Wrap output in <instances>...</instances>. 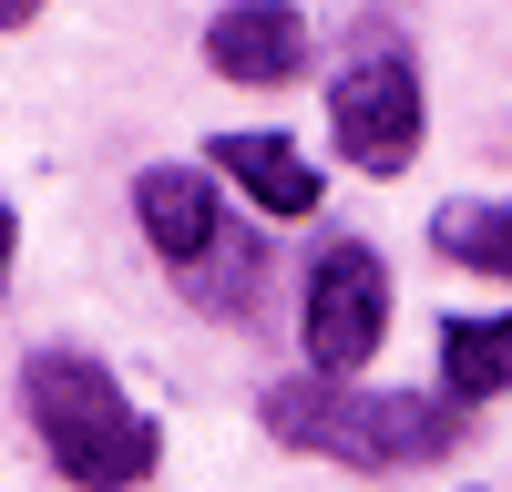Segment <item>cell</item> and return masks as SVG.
<instances>
[{
	"label": "cell",
	"instance_id": "1",
	"mask_svg": "<svg viewBox=\"0 0 512 492\" xmlns=\"http://www.w3.org/2000/svg\"><path fill=\"white\" fill-rule=\"evenodd\" d=\"M267 441L308 451V462H349V472H431L461 451V400H431V390H359V380H277L256 400Z\"/></svg>",
	"mask_w": 512,
	"mask_h": 492
},
{
	"label": "cell",
	"instance_id": "2",
	"mask_svg": "<svg viewBox=\"0 0 512 492\" xmlns=\"http://www.w3.org/2000/svg\"><path fill=\"white\" fill-rule=\"evenodd\" d=\"M21 421L72 492H144L164 462V431L144 421V400L93 349H31L21 359Z\"/></svg>",
	"mask_w": 512,
	"mask_h": 492
},
{
	"label": "cell",
	"instance_id": "3",
	"mask_svg": "<svg viewBox=\"0 0 512 492\" xmlns=\"http://www.w3.org/2000/svg\"><path fill=\"white\" fill-rule=\"evenodd\" d=\"M134 226L154 236L164 277H175V298L246 328L256 308H267V236L226 216L216 175H195V164H144L134 175Z\"/></svg>",
	"mask_w": 512,
	"mask_h": 492
},
{
	"label": "cell",
	"instance_id": "4",
	"mask_svg": "<svg viewBox=\"0 0 512 492\" xmlns=\"http://www.w3.org/2000/svg\"><path fill=\"white\" fill-rule=\"evenodd\" d=\"M420 134H431V103H420V62L390 21H369L328 72V144L349 154V175L390 185L420 164Z\"/></svg>",
	"mask_w": 512,
	"mask_h": 492
},
{
	"label": "cell",
	"instance_id": "5",
	"mask_svg": "<svg viewBox=\"0 0 512 492\" xmlns=\"http://www.w3.org/2000/svg\"><path fill=\"white\" fill-rule=\"evenodd\" d=\"M297 339H308L318 380H359L390 339V267L369 236H328L308 257V298H297Z\"/></svg>",
	"mask_w": 512,
	"mask_h": 492
},
{
	"label": "cell",
	"instance_id": "6",
	"mask_svg": "<svg viewBox=\"0 0 512 492\" xmlns=\"http://www.w3.org/2000/svg\"><path fill=\"white\" fill-rule=\"evenodd\" d=\"M205 72L246 82V93H277V82L308 72V11L297 0H226L205 21Z\"/></svg>",
	"mask_w": 512,
	"mask_h": 492
},
{
	"label": "cell",
	"instance_id": "7",
	"mask_svg": "<svg viewBox=\"0 0 512 492\" xmlns=\"http://www.w3.org/2000/svg\"><path fill=\"white\" fill-rule=\"evenodd\" d=\"M205 164H216L256 216H277V226H287V216H318V195H328V175H318L287 134H216V144H205Z\"/></svg>",
	"mask_w": 512,
	"mask_h": 492
},
{
	"label": "cell",
	"instance_id": "8",
	"mask_svg": "<svg viewBox=\"0 0 512 492\" xmlns=\"http://www.w3.org/2000/svg\"><path fill=\"white\" fill-rule=\"evenodd\" d=\"M441 390L472 400H512V308L502 318H441Z\"/></svg>",
	"mask_w": 512,
	"mask_h": 492
},
{
	"label": "cell",
	"instance_id": "9",
	"mask_svg": "<svg viewBox=\"0 0 512 492\" xmlns=\"http://www.w3.org/2000/svg\"><path fill=\"white\" fill-rule=\"evenodd\" d=\"M431 257L512 287V195H451L441 216H431Z\"/></svg>",
	"mask_w": 512,
	"mask_h": 492
},
{
	"label": "cell",
	"instance_id": "10",
	"mask_svg": "<svg viewBox=\"0 0 512 492\" xmlns=\"http://www.w3.org/2000/svg\"><path fill=\"white\" fill-rule=\"evenodd\" d=\"M11 257H21V216H11V195H0V287H11Z\"/></svg>",
	"mask_w": 512,
	"mask_h": 492
},
{
	"label": "cell",
	"instance_id": "11",
	"mask_svg": "<svg viewBox=\"0 0 512 492\" xmlns=\"http://www.w3.org/2000/svg\"><path fill=\"white\" fill-rule=\"evenodd\" d=\"M41 21V0H0V31H31Z\"/></svg>",
	"mask_w": 512,
	"mask_h": 492
}]
</instances>
